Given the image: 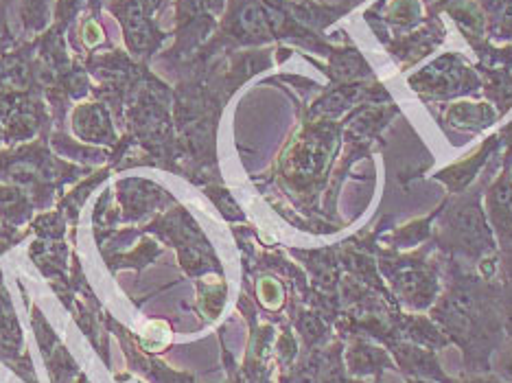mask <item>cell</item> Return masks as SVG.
Wrapping results in <instances>:
<instances>
[{
    "label": "cell",
    "mask_w": 512,
    "mask_h": 383,
    "mask_svg": "<svg viewBox=\"0 0 512 383\" xmlns=\"http://www.w3.org/2000/svg\"><path fill=\"white\" fill-rule=\"evenodd\" d=\"M55 0H20L22 25L27 33H40L49 27Z\"/></svg>",
    "instance_id": "obj_2"
},
{
    "label": "cell",
    "mask_w": 512,
    "mask_h": 383,
    "mask_svg": "<svg viewBox=\"0 0 512 383\" xmlns=\"http://www.w3.org/2000/svg\"><path fill=\"white\" fill-rule=\"evenodd\" d=\"M156 0H112L110 11L121 22L125 42L136 57H145L158 44L156 29L149 14L154 11Z\"/></svg>",
    "instance_id": "obj_1"
},
{
    "label": "cell",
    "mask_w": 512,
    "mask_h": 383,
    "mask_svg": "<svg viewBox=\"0 0 512 383\" xmlns=\"http://www.w3.org/2000/svg\"><path fill=\"white\" fill-rule=\"evenodd\" d=\"M7 3L3 0V3H0V53H3L7 46L14 42V38H11V31H9V25H7Z\"/></svg>",
    "instance_id": "obj_3"
}]
</instances>
